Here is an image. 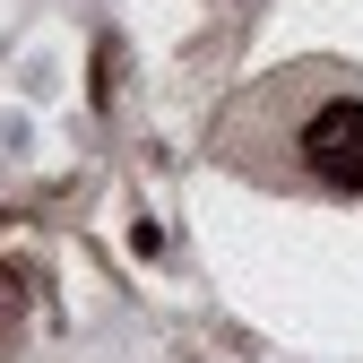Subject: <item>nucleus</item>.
<instances>
[{
	"label": "nucleus",
	"instance_id": "1",
	"mask_svg": "<svg viewBox=\"0 0 363 363\" xmlns=\"http://www.w3.org/2000/svg\"><path fill=\"white\" fill-rule=\"evenodd\" d=\"M303 164L329 182V191H363V104L337 96L303 121Z\"/></svg>",
	"mask_w": 363,
	"mask_h": 363
},
{
	"label": "nucleus",
	"instance_id": "2",
	"mask_svg": "<svg viewBox=\"0 0 363 363\" xmlns=\"http://www.w3.org/2000/svg\"><path fill=\"white\" fill-rule=\"evenodd\" d=\"M26 320V268H0V337Z\"/></svg>",
	"mask_w": 363,
	"mask_h": 363
}]
</instances>
